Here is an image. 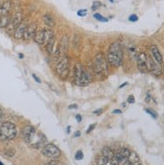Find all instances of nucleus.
I'll list each match as a JSON object with an SVG mask.
<instances>
[{"mask_svg": "<svg viewBox=\"0 0 164 165\" xmlns=\"http://www.w3.org/2000/svg\"><path fill=\"white\" fill-rule=\"evenodd\" d=\"M128 161L130 162V163H132L133 165H136L138 163H140V159H139V156H138L137 154H136L135 152H130V155H129L128 157Z\"/></svg>", "mask_w": 164, "mask_h": 165, "instance_id": "obj_23", "label": "nucleus"}, {"mask_svg": "<svg viewBox=\"0 0 164 165\" xmlns=\"http://www.w3.org/2000/svg\"><path fill=\"white\" fill-rule=\"evenodd\" d=\"M127 101H128V103H130V104H133V103L135 102V98H134V96H133V95H130V96H129V97H128Z\"/></svg>", "mask_w": 164, "mask_h": 165, "instance_id": "obj_35", "label": "nucleus"}, {"mask_svg": "<svg viewBox=\"0 0 164 165\" xmlns=\"http://www.w3.org/2000/svg\"><path fill=\"white\" fill-rule=\"evenodd\" d=\"M9 23H10V16L9 15L0 16V27L1 28H7Z\"/></svg>", "mask_w": 164, "mask_h": 165, "instance_id": "obj_22", "label": "nucleus"}, {"mask_svg": "<svg viewBox=\"0 0 164 165\" xmlns=\"http://www.w3.org/2000/svg\"><path fill=\"white\" fill-rule=\"evenodd\" d=\"M76 118H77V120H78V122H81L82 121V117H81V115H80V114L77 115Z\"/></svg>", "mask_w": 164, "mask_h": 165, "instance_id": "obj_40", "label": "nucleus"}, {"mask_svg": "<svg viewBox=\"0 0 164 165\" xmlns=\"http://www.w3.org/2000/svg\"><path fill=\"white\" fill-rule=\"evenodd\" d=\"M32 77H33V79H34V80H35V81L37 82V83H41V80H40V79H39V78H38V77H37V76H36V75H35V74H32Z\"/></svg>", "mask_w": 164, "mask_h": 165, "instance_id": "obj_36", "label": "nucleus"}, {"mask_svg": "<svg viewBox=\"0 0 164 165\" xmlns=\"http://www.w3.org/2000/svg\"><path fill=\"white\" fill-rule=\"evenodd\" d=\"M3 2H4V1H3V0H0V6H1V5H2V3H3Z\"/></svg>", "mask_w": 164, "mask_h": 165, "instance_id": "obj_46", "label": "nucleus"}, {"mask_svg": "<svg viewBox=\"0 0 164 165\" xmlns=\"http://www.w3.org/2000/svg\"><path fill=\"white\" fill-rule=\"evenodd\" d=\"M17 135V128L15 124L10 121H6L0 124V140H13Z\"/></svg>", "mask_w": 164, "mask_h": 165, "instance_id": "obj_4", "label": "nucleus"}, {"mask_svg": "<svg viewBox=\"0 0 164 165\" xmlns=\"http://www.w3.org/2000/svg\"><path fill=\"white\" fill-rule=\"evenodd\" d=\"M2 117H3V113H2L1 109H0V118H2Z\"/></svg>", "mask_w": 164, "mask_h": 165, "instance_id": "obj_44", "label": "nucleus"}, {"mask_svg": "<svg viewBox=\"0 0 164 165\" xmlns=\"http://www.w3.org/2000/svg\"><path fill=\"white\" fill-rule=\"evenodd\" d=\"M55 38L53 37V39H50L48 43L45 44V48H46V51H48V54H53L55 52L53 50V47H55Z\"/></svg>", "mask_w": 164, "mask_h": 165, "instance_id": "obj_24", "label": "nucleus"}, {"mask_svg": "<svg viewBox=\"0 0 164 165\" xmlns=\"http://www.w3.org/2000/svg\"><path fill=\"white\" fill-rule=\"evenodd\" d=\"M12 7V1L11 0H6L2 3V5L0 6V16L3 15H8L9 11L11 10Z\"/></svg>", "mask_w": 164, "mask_h": 165, "instance_id": "obj_17", "label": "nucleus"}, {"mask_svg": "<svg viewBox=\"0 0 164 165\" xmlns=\"http://www.w3.org/2000/svg\"><path fill=\"white\" fill-rule=\"evenodd\" d=\"M55 37V33L50 28H44V41H43V45H45L50 39H53Z\"/></svg>", "mask_w": 164, "mask_h": 165, "instance_id": "obj_21", "label": "nucleus"}, {"mask_svg": "<svg viewBox=\"0 0 164 165\" xmlns=\"http://www.w3.org/2000/svg\"><path fill=\"white\" fill-rule=\"evenodd\" d=\"M69 46H70L69 37H67V35H62V39H60V48H58L62 57L65 56V53H67V49H69Z\"/></svg>", "mask_w": 164, "mask_h": 165, "instance_id": "obj_12", "label": "nucleus"}, {"mask_svg": "<svg viewBox=\"0 0 164 165\" xmlns=\"http://www.w3.org/2000/svg\"><path fill=\"white\" fill-rule=\"evenodd\" d=\"M103 112V110L102 109H99V110H95V111H94V114H101V113Z\"/></svg>", "mask_w": 164, "mask_h": 165, "instance_id": "obj_38", "label": "nucleus"}, {"mask_svg": "<svg viewBox=\"0 0 164 165\" xmlns=\"http://www.w3.org/2000/svg\"><path fill=\"white\" fill-rule=\"evenodd\" d=\"M67 133H70V132H71V126H67Z\"/></svg>", "mask_w": 164, "mask_h": 165, "instance_id": "obj_43", "label": "nucleus"}, {"mask_svg": "<svg viewBox=\"0 0 164 165\" xmlns=\"http://www.w3.org/2000/svg\"><path fill=\"white\" fill-rule=\"evenodd\" d=\"M23 21V14L21 11H15L13 13V15L10 17V23H9L7 30L8 33H13L14 30L16 29V27L20 24Z\"/></svg>", "mask_w": 164, "mask_h": 165, "instance_id": "obj_7", "label": "nucleus"}, {"mask_svg": "<svg viewBox=\"0 0 164 165\" xmlns=\"http://www.w3.org/2000/svg\"><path fill=\"white\" fill-rule=\"evenodd\" d=\"M75 158H76V160H82V159H83L84 158V153H83V151H82V150H79V151H77Z\"/></svg>", "mask_w": 164, "mask_h": 165, "instance_id": "obj_29", "label": "nucleus"}, {"mask_svg": "<svg viewBox=\"0 0 164 165\" xmlns=\"http://www.w3.org/2000/svg\"><path fill=\"white\" fill-rule=\"evenodd\" d=\"M0 165H3V163H2V162H1V161H0Z\"/></svg>", "mask_w": 164, "mask_h": 165, "instance_id": "obj_47", "label": "nucleus"}, {"mask_svg": "<svg viewBox=\"0 0 164 165\" xmlns=\"http://www.w3.org/2000/svg\"><path fill=\"white\" fill-rule=\"evenodd\" d=\"M101 6H102V3H101L100 1H95V2H93V5H92V10H93V11L98 10V9H99Z\"/></svg>", "mask_w": 164, "mask_h": 165, "instance_id": "obj_27", "label": "nucleus"}, {"mask_svg": "<svg viewBox=\"0 0 164 165\" xmlns=\"http://www.w3.org/2000/svg\"><path fill=\"white\" fill-rule=\"evenodd\" d=\"M36 30H37L36 23H30V24H28L26 27V30L24 32V35H23V39L26 40V41H28L30 39H33L34 35L36 33Z\"/></svg>", "mask_w": 164, "mask_h": 165, "instance_id": "obj_11", "label": "nucleus"}, {"mask_svg": "<svg viewBox=\"0 0 164 165\" xmlns=\"http://www.w3.org/2000/svg\"><path fill=\"white\" fill-rule=\"evenodd\" d=\"M43 21L44 22V24L50 28L55 27V18H53L50 14H44V15L43 16Z\"/></svg>", "mask_w": 164, "mask_h": 165, "instance_id": "obj_19", "label": "nucleus"}, {"mask_svg": "<svg viewBox=\"0 0 164 165\" xmlns=\"http://www.w3.org/2000/svg\"><path fill=\"white\" fill-rule=\"evenodd\" d=\"M150 53H151V57L153 58L158 64H160V65L163 64V57H162V55H161V52L159 51L158 47L156 45L150 46Z\"/></svg>", "mask_w": 164, "mask_h": 165, "instance_id": "obj_13", "label": "nucleus"}, {"mask_svg": "<svg viewBox=\"0 0 164 165\" xmlns=\"http://www.w3.org/2000/svg\"><path fill=\"white\" fill-rule=\"evenodd\" d=\"M130 152L131 151L128 149V148H126V147L121 148V149H119L118 152L115 154V159L118 161L119 164H121V163L124 164L126 161H127L129 155H130Z\"/></svg>", "mask_w": 164, "mask_h": 165, "instance_id": "obj_9", "label": "nucleus"}, {"mask_svg": "<svg viewBox=\"0 0 164 165\" xmlns=\"http://www.w3.org/2000/svg\"><path fill=\"white\" fill-rule=\"evenodd\" d=\"M92 81H93V75L88 70L84 69L83 74H82L81 82H80V86H87L90 83H92Z\"/></svg>", "mask_w": 164, "mask_h": 165, "instance_id": "obj_15", "label": "nucleus"}, {"mask_svg": "<svg viewBox=\"0 0 164 165\" xmlns=\"http://www.w3.org/2000/svg\"><path fill=\"white\" fill-rule=\"evenodd\" d=\"M33 40L36 44L38 45H43L44 41V28H41L39 30H36V33L33 37Z\"/></svg>", "mask_w": 164, "mask_h": 165, "instance_id": "obj_18", "label": "nucleus"}, {"mask_svg": "<svg viewBox=\"0 0 164 165\" xmlns=\"http://www.w3.org/2000/svg\"><path fill=\"white\" fill-rule=\"evenodd\" d=\"M129 21H131V22H136V21H138V16L135 15V14H132V15L129 16Z\"/></svg>", "mask_w": 164, "mask_h": 165, "instance_id": "obj_31", "label": "nucleus"}, {"mask_svg": "<svg viewBox=\"0 0 164 165\" xmlns=\"http://www.w3.org/2000/svg\"><path fill=\"white\" fill-rule=\"evenodd\" d=\"M113 113H114V114H121V113H122V111H121V110H118V109H116V110H114V111H113Z\"/></svg>", "mask_w": 164, "mask_h": 165, "instance_id": "obj_39", "label": "nucleus"}, {"mask_svg": "<svg viewBox=\"0 0 164 165\" xmlns=\"http://www.w3.org/2000/svg\"><path fill=\"white\" fill-rule=\"evenodd\" d=\"M137 66L138 69L142 73H147L149 72L148 70V56L146 55L145 52H140L137 55Z\"/></svg>", "mask_w": 164, "mask_h": 165, "instance_id": "obj_8", "label": "nucleus"}, {"mask_svg": "<svg viewBox=\"0 0 164 165\" xmlns=\"http://www.w3.org/2000/svg\"><path fill=\"white\" fill-rule=\"evenodd\" d=\"M43 165H60V163L58 161V160H55V159H51V161L48 162V163H45V164H43Z\"/></svg>", "mask_w": 164, "mask_h": 165, "instance_id": "obj_33", "label": "nucleus"}, {"mask_svg": "<svg viewBox=\"0 0 164 165\" xmlns=\"http://www.w3.org/2000/svg\"><path fill=\"white\" fill-rule=\"evenodd\" d=\"M80 135H81V133L78 131V132H76V134H75V137H78V136H80Z\"/></svg>", "mask_w": 164, "mask_h": 165, "instance_id": "obj_41", "label": "nucleus"}, {"mask_svg": "<svg viewBox=\"0 0 164 165\" xmlns=\"http://www.w3.org/2000/svg\"><path fill=\"white\" fill-rule=\"evenodd\" d=\"M127 84H128L127 82H125V83H123V84H122V85H120V88H123V87H124V86H126V85H127Z\"/></svg>", "mask_w": 164, "mask_h": 165, "instance_id": "obj_42", "label": "nucleus"}, {"mask_svg": "<svg viewBox=\"0 0 164 165\" xmlns=\"http://www.w3.org/2000/svg\"><path fill=\"white\" fill-rule=\"evenodd\" d=\"M80 43H81V37H80L79 34H75L74 38H72V48H74L75 50H77L80 47Z\"/></svg>", "mask_w": 164, "mask_h": 165, "instance_id": "obj_25", "label": "nucleus"}, {"mask_svg": "<svg viewBox=\"0 0 164 165\" xmlns=\"http://www.w3.org/2000/svg\"><path fill=\"white\" fill-rule=\"evenodd\" d=\"M84 71V67L81 63H77L76 64V69H75V83L78 86H80V82H81L82 74Z\"/></svg>", "mask_w": 164, "mask_h": 165, "instance_id": "obj_16", "label": "nucleus"}, {"mask_svg": "<svg viewBox=\"0 0 164 165\" xmlns=\"http://www.w3.org/2000/svg\"><path fill=\"white\" fill-rule=\"evenodd\" d=\"M18 56H19V58H23V54H18Z\"/></svg>", "mask_w": 164, "mask_h": 165, "instance_id": "obj_45", "label": "nucleus"}, {"mask_svg": "<svg viewBox=\"0 0 164 165\" xmlns=\"http://www.w3.org/2000/svg\"><path fill=\"white\" fill-rule=\"evenodd\" d=\"M148 70L155 76L161 75V67L160 64L156 62L152 57H148Z\"/></svg>", "mask_w": 164, "mask_h": 165, "instance_id": "obj_10", "label": "nucleus"}, {"mask_svg": "<svg viewBox=\"0 0 164 165\" xmlns=\"http://www.w3.org/2000/svg\"><path fill=\"white\" fill-rule=\"evenodd\" d=\"M102 156H104L105 158H107L109 160H112L115 157V153L112 151L111 148H109L106 146V147H104L102 149Z\"/></svg>", "mask_w": 164, "mask_h": 165, "instance_id": "obj_20", "label": "nucleus"}, {"mask_svg": "<svg viewBox=\"0 0 164 165\" xmlns=\"http://www.w3.org/2000/svg\"><path fill=\"white\" fill-rule=\"evenodd\" d=\"M96 126H97V124L96 123H94V124H91L90 126H89V128H88V130H87V133H91L94 129L96 128Z\"/></svg>", "mask_w": 164, "mask_h": 165, "instance_id": "obj_34", "label": "nucleus"}, {"mask_svg": "<svg viewBox=\"0 0 164 165\" xmlns=\"http://www.w3.org/2000/svg\"><path fill=\"white\" fill-rule=\"evenodd\" d=\"M145 112H147L148 114L151 115V116L153 117L154 119L157 118V113L155 111H153V110H151V109H145Z\"/></svg>", "mask_w": 164, "mask_h": 165, "instance_id": "obj_30", "label": "nucleus"}, {"mask_svg": "<svg viewBox=\"0 0 164 165\" xmlns=\"http://www.w3.org/2000/svg\"><path fill=\"white\" fill-rule=\"evenodd\" d=\"M107 61L108 64L115 68H118L122 65V63H123V49H122L120 42H113L110 45L107 54Z\"/></svg>", "mask_w": 164, "mask_h": 165, "instance_id": "obj_2", "label": "nucleus"}, {"mask_svg": "<svg viewBox=\"0 0 164 165\" xmlns=\"http://www.w3.org/2000/svg\"><path fill=\"white\" fill-rule=\"evenodd\" d=\"M69 65H70V58L67 55L62 57L58 61V63L55 66V71L58 75H60V78L65 79L67 78V74H69Z\"/></svg>", "mask_w": 164, "mask_h": 165, "instance_id": "obj_5", "label": "nucleus"}, {"mask_svg": "<svg viewBox=\"0 0 164 165\" xmlns=\"http://www.w3.org/2000/svg\"><path fill=\"white\" fill-rule=\"evenodd\" d=\"M94 18H95V19H97L98 21H100V22H108V18H106V17H104V16L103 15H101L100 13H95L94 14Z\"/></svg>", "mask_w": 164, "mask_h": 165, "instance_id": "obj_26", "label": "nucleus"}, {"mask_svg": "<svg viewBox=\"0 0 164 165\" xmlns=\"http://www.w3.org/2000/svg\"><path fill=\"white\" fill-rule=\"evenodd\" d=\"M87 14H88V12H87L86 9H80L77 12V15L80 16V17H85V16H87Z\"/></svg>", "mask_w": 164, "mask_h": 165, "instance_id": "obj_28", "label": "nucleus"}, {"mask_svg": "<svg viewBox=\"0 0 164 165\" xmlns=\"http://www.w3.org/2000/svg\"><path fill=\"white\" fill-rule=\"evenodd\" d=\"M93 70L94 73L100 78L106 77L109 73V67H108L107 58L102 52H99L95 55L93 60Z\"/></svg>", "mask_w": 164, "mask_h": 165, "instance_id": "obj_3", "label": "nucleus"}, {"mask_svg": "<svg viewBox=\"0 0 164 165\" xmlns=\"http://www.w3.org/2000/svg\"><path fill=\"white\" fill-rule=\"evenodd\" d=\"M27 25H28V24H27L26 21L23 20L22 22L20 23L17 27H16V29L14 30V32H13V36H14L15 39L23 38V35H24V32H25V30H26Z\"/></svg>", "mask_w": 164, "mask_h": 165, "instance_id": "obj_14", "label": "nucleus"}, {"mask_svg": "<svg viewBox=\"0 0 164 165\" xmlns=\"http://www.w3.org/2000/svg\"><path fill=\"white\" fill-rule=\"evenodd\" d=\"M41 153L43 156L48 157L50 159H58L62 155V152L53 143H48L43 147Z\"/></svg>", "mask_w": 164, "mask_h": 165, "instance_id": "obj_6", "label": "nucleus"}, {"mask_svg": "<svg viewBox=\"0 0 164 165\" xmlns=\"http://www.w3.org/2000/svg\"><path fill=\"white\" fill-rule=\"evenodd\" d=\"M4 153H5V155H7L8 157H12V156H14L15 151H14V150L11 149V150H6V151L4 152Z\"/></svg>", "mask_w": 164, "mask_h": 165, "instance_id": "obj_32", "label": "nucleus"}, {"mask_svg": "<svg viewBox=\"0 0 164 165\" xmlns=\"http://www.w3.org/2000/svg\"><path fill=\"white\" fill-rule=\"evenodd\" d=\"M22 136L25 142L31 146L32 148L37 149V148L43 147L45 145L46 138L41 133H39L33 126H25L22 130Z\"/></svg>", "mask_w": 164, "mask_h": 165, "instance_id": "obj_1", "label": "nucleus"}, {"mask_svg": "<svg viewBox=\"0 0 164 165\" xmlns=\"http://www.w3.org/2000/svg\"><path fill=\"white\" fill-rule=\"evenodd\" d=\"M69 108H70V109H77V108H78V105H77V104L70 105V106H69Z\"/></svg>", "mask_w": 164, "mask_h": 165, "instance_id": "obj_37", "label": "nucleus"}]
</instances>
